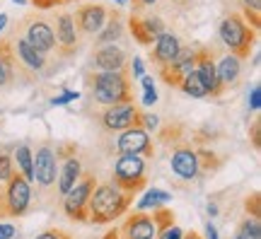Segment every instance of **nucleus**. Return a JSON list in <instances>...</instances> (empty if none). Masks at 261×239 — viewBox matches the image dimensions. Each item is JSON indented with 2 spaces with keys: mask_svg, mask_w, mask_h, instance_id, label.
<instances>
[{
  "mask_svg": "<svg viewBox=\"0 0 261 239\" xmlns=\"http://www.w3.org/2000/svg\"><path fill=\"white\" fill-rule=\"evenodd\" d=\"M256 34H259V29H254L252 24H247L240 12L225 15L223 22H220V27H218L220 41H223L225 46H227V51L232 56H237L240 61H242V58H249L254 44H256Z\"/></svg>",
  "mask_w": 261,
  "mask_h": 239,
  "instance_id": "obj_3",
  "label": "nucleus"
},
{
  "mask_svg": "<svg viewBox=\"0 0 261 239\" xmlns=\"http://www.w3.org/2000/svg\"><path fill=\"white\" fill-rule=\"evenodd\" d=\"M70 99H77V92H70V90H65L61 97H54V99H51V104H68Z\"/></svg>",
  "mask_w": 261,
  "mask_h": 239,
  "instance_id": "obj_39",
  "label": "nucleus"
},
{
  "mask_svg": "<svg viewBox=\"0 0 261 239\" xmlns=\"http://www.w3.org/2000/svg\"><path fill=\"white\" fill-rule=\"evenodd\" d=\"M102 128L114 133V130H126L133 126L143 123V111L138 109L136 101H126V104H112L102 111ZM143 128V126H140Z\"/></svg>",
  "mask_w": 261,
  "mask_h": 239,
  "instance_id": "obj_9",
  "label": "nucleus"
},
{
  "mask_svg": "<svg viewBox=\"0 0 261 239\" xmlns=\"http://www.w3.org/2000/svg\"><path fill=\"white\" fill-rule=\"evenodd\" d=\"M116 147L121 155H140L143 160H150L155 157V145H152V138L145 128L140 126H133V128L121 130V136L116 138Z\"/></svg>",
  "mask_w": 261,
  "mask_h": 239,
  "instance_id": "obj_12",
  "label": "nucleus"
},
{
  "mask_svg": "<svg viewBox=\"0 0 261 239\" xmlns=\"http://www.w3.org/2000/svg\"><path fill=\"white\" fill-rule=\"evenodd\" d=\"M242 5H244V8H249V10L261 12V0H242Z\"/></svg>",
  "mask_w": 261,
  "mask_h": 239,
  "instance_id": "obj_43",
  "label": "nucleus"
},
{
  "mask_svg": "<svg viewBox=\"0 0 261 239\" xmlns=\"http://www.w3.org/2000/svg\"><path fill=\"white\" fill-rule=\"evenodd\" d=\"M32 169H34V181L39 191L44 193L56 184L58 179V157L54 150V143H41L37 152H32Z\"/></svg>",
  "mask_w": 261,
  "mask_h": 239,
  "instance_id": "obj_8",
  "label": "nucleus"
},
{
  "mask_svg": "<svg viewBox=\"0 0 261 239\" xmlns=\"http://www.w3.org/2000/svg\"><path fill=\"white\" fill-rule=\"evenodd\" d=\"M12 44H15V56H17V61L27 65L32 73H44V70H46L48 54H41L37 48H32L24 39H19V37H12Z\"/></svg>",
  "mask_w": 261,
  "mask_h": 239,
  "instance_id": "obj_21",
  "label": "nucleus"
},
{
  "mask_svg": "<svg viewBox=\"0 0 261 239\" xmlns=\"http://www.w3.org/2000/svg\"><path fill=\"white\" fill-rule=\"evenodd\" d=\"M179 90H181L184 94H189V97H194V99H203V97H208V90L203 87V83H201V77H198L196 70H191L189 75H184V80L179 83Z\"/></svg>",
  "mask_w": 261,
  "mask_h": 239,
  "instance_id": "obj_26",
  "label": "nucleus"
},
{
  "mask_svg": "<svg viewBox=\"0 0 261 239\" xmlns=\"http://www.w3.org/2000/svg\"><path fill=\"white\" fill-rule=\"evenodd\" d=\"M155 234H158V230H155L152 215L148 210L130 213L119 227V237L121 239H155Z\"/></svg>",
  "mask_w": 261,
  "mask_h": 239,
  "instance_id": "obj_14",
  "label": "nucleus"
},
{
  "mask_svg": "<svg viewBox=\"0 0 261 239\" xmlns=\"http://www.w3.org/2000/svg\"><path fill=\"white\" fill-rule=\"evenodd\" d=\"M128 3H130V12H133V15H140L145 8H152L158 0H128Z\"/></svg>",
  "mask_w": 261,
  "mask_h": 239,
  "instance_id": "obj_35",
  "label": "nucleus"
},
{
  "mask_svg": "<svg viewBox=\"0 0 261 239\" xmlns=\"http://www.w3.org/2000/svg\"><path fill=\"white\" fill-rule=\"evenodd\" d=\"M234 239H244V237H240V234H237V237H234Z\"/></svg>",
  "mask_w": 261,
  "mask_h": 239,
  "instance_id": "obj_48",
  "label": "nucleus"
},
{
  "mask_svg": "<svg viewBox=\"0 0 261 239\" xmlns=\"http://www.w3.org/2000/svg\"><path fill=\"white\" fill-rule=\"evenodd\" d=\"M5 24H8V15H5V12H3V15H0V32H3V29H5Z\"/></svg>",
  "mask_w": 261,
  "mask_h": 239,
  "instance_id": "obj_46",
  "label": "nucleus"
},
{
  "mask_svg": "<svg viewBox=\"0 0 261 239\" xmlns=\"http://www.w3.org/2000/svg\"><path fill=\"white\" fill-rule=\"evenodd\" d=\"M196 58H198V46H181L172 63L158 68L162 83L169 85V87H179V83L184 80V75L196 70Z\"/></svg>",
  "mask_w": 261,
  "mask_h": 239,
  "instance_id": "obj_11",
  "label": "nucleus"
},
{
  "mask_svg": "<svg viewBox=\"0 0 261 239\" xmlns=\"http://www.w3.org/2000/svg\"><path fill=\"white\" fill-rule=\"evenodd\" d=\"M12 3H27V0H12Z\"/></svg>",
  "mask_w": 261,
  "mask_h": 239,
  "instance_id": "obj_47",
  "label": "nucleus"
},
{
  "mask_svg": "<svg viewBox=\"0 0 261 239\" xmlns=\"http://www.w3.org/2000/svg\"><path fill=\"white\" fill-rule=\"evenodd\" d=\"M15 34H19V39H24L29 46L41 51V54H51L56 48L54 27L44 17H39V15H29V17L22 19V24H19V29Z\"/></svg>",
  "mask_w": 261,
  "mask_h": 239,
  "instance_id": "obj_7",
  "label": "nucleus"
},
{
  "mask_svg": "<svg viewBox=\"0 0 261 239\" xmlns=\"http://www.w3.org/2000/svg\"><path fill=\"white\" fill-rule=\"evenodd\" d=\"M80 174H83V162L77 160V155L63 160L61 167H58V179H56L58 181V193L65 196V193L75 186V181L80 179Z\"/></svg>",
  "mask_w": 261,
  "mask_h": 239,
  "instance_id": "obj_24",
  "label": "nucleus"
},
{
  "mask_svg": "<svg viewBox=\"0 0 261 239\" xmlns=\"http://www.w3.org/2000/svg\"><path fill=\"white\" fill-rule=\"evenodd\" d=\"M94 186H97L94 172H85L83 169V174L75 181V186L63 196V213L68 215V220L87 222V203H90Z\"/></svg>",
  "mask_w": 261,
  "mask_h": 239,
  "instance_id": "obj_6",
  "label": "nucleus"
},
{
  "mask_svg": "<svg viewBox=\"0 0 261 239\" xmlns=\"http://www.w3.org/2000/svg\"><path fill=\"white\" fill-rule=\"evenodd\" d=\"M90 85H92L94 99L99 101V104H104V107L133 101V85H130L128 68H121V70H102V73H97L94 77H90Z\"/></svg>",
  "mask_w": 261,
  "mask_h": 239,
  "instance_id": "obj_2",
  "label": "nucleus"
},
{
  "mask_svg": "<svg viewBox=\"0 0 261 239\" xmlns=\"http://www.w3.org/2000/svg\"><path fill=\"white\" fill-rule=\"evenodd\" d=\"M133 196L136 193L123 191L119 186H114L112 181H104V184L97 181L92 196H90V203H87V222L90 225H109V222H114L130 208Z\"/></svg>",
  "mask_w": 261,
  "mask_h": 239,
  "instance_id": "obj_1",
  "label": "nucleus"
},
{
  "mask_svg": "<svg viewBox=\"0 0 261 239\" xmlns=\"http://www.w3.org/2000/svg\"><path fill=\"white\" fill-rule=\"evenodd\" d=\"M123 37V12L116 8H109L107 10V22L104 27L97 32V46L102 44H114L116 39Z\"/></svg>",
  "mask_w": 261,
  "mask_h": 239,
  "instance_id": "obj_23",
  "label": "nucleus"
},
{
  "mask_svg": "<svg viewBox=\"0 0 261 239\" xmlns=\"http://www.w3.org/2000/svg\"><path fill=\"white\" fill-rule=\"evenodd\" d=\"M237 234L244 239H261V222L259 218L244 215L242 220L237 222Z\"/></svg>",
  "mask_w": 261,
  "mask_h": 239,
  "instance_id": "obj_28",
  "label": "nucleus"
},
{
  "mask_svg": "<svg viewBox=\"0 0 261 239\" xmlns=\"http://www.w3.org/2000/svg\"><path fill=\"white\" fill-rule=\"evenodd\" d=\"M107 10L109 8L102 5V3H85V5H80L73 15L77 34H80V37L97 34V32L104 27V22H107Z\"/></svg>",
  "mask_w": 261,
  "mask_h": 239,
  "instance_id": "obj_13",
  "label": "nucleus"
},
{
  "mask_svg": "<svg viewBox=\"0 0 261 239\" xmlns=\"http://www.w3.org/2000/svg\"><path fill=\"white\" fill-rule=\"evenodd\" d=\"M158 101V92H155V85L152 87H145V97H143V104L145 107H152Z\"/></svg>",
  "mask_w": 261,
  "mask_h": 239,
  "instance_id": "obj_38",
  "label": "nucleus"
},
{
  "mask_svg": "<svg viewBox=\"0 0 261 239\" xmlns=\"http://www.w3.org/2000/svg\"><path fill=\"white\" fill-rule=\"evenodd\" d=\"M128 29L140 46H152V41L165 32V24H162L160 17H140V15H133V12H130Z\"/></svg>",
  "mask_w": 261,
  "mask_h": 239,
  "instance_id": "obj_17",
  "label": "nucleus"
},
{
  "mask_svg": "<svg viewBox=\"0 0 261 239\" xmlns=\"http://www.w3.org/2000/svg\"><path fill=\"white\" fill-rule=\"evenodd\" d=\"M17 56H15V44L12 37L5 34L0 37V87H10L17 77Z\"/></svg>",
  "mask_w": 261,
  "mask_h": 239,
  "instance_id": "obj_19",
  "label": "nucleus"
},
{
  "mask_svg": "<svg viewBox=\"0 0 261 239\" xmlns=\"http://www.w3.org/2000/svg\"><path fill=\"white\" fill-rule=\"evenodd\" d=\"M181 239H203V237H201L198 232L191 230V232H184V234H181Z\"/></svg>",
  "mask_w": 261,
  "mask_h": 239,
  "instance_id": "obj_45",
  "label": "nucleus"
},
{
  "mask_svg": "<svg viewBox=\"0 0 261 239\" xmlns=\"http://www.w3.org/2000/svg\"><path fill=\"white\" fill-rule=\"evenodd\" d=\"M215 70H218V83H220V90H227V87H234L240 83V75H242V63L240 58L232 54L223 56L218 63H215Z\"/></svg>",
  "mask_w": 261,
  "mask_h": 239,
  "instance_id": "obj_22",
  "label": "nucleus"
},
{
  "mask_svg": "<svg viewBox=\"0 0 261 239\" xmlns=\"http://www.w3.org/2000/svg\"><path fill=\"white\" fill-rule=\"evenodd\" d=\"M27 3H32L37 10H54L61 5H68V3H75V0H27Z\"/></svg>",
  "mask_w": 261,
  "mask_h": 239,
  "instance_id": "obj_33",
  "label": "nucleus"
},
{
  "mask_svg": "<svg viewBox=\"0 0 261 239\" xmlns=\"http://www.w3.org/2000/svg\"><path fill=\"white\" fill-rule=\"evenodd\" d=\"M54 150H56L58 162H63V160H68V157L77 155V145H75V143H58V145H54Z\"/></svg>",
  "mask_w": 261,
  "mask_h": 239,
  "instance_id": "obj_32",
  "label": "nucleus"
},
{
  "mask_svg": "<svg viewBox=\"0 0 261 239\" xmlns=\"http://www.w3.org/2000/svg\"><path fill=\"white\" fill-rule=\"evenodd\" d=\"M172 201V193L162 191V189H150L145 196H143V201L138 203V210H152V208H158V205H167Z\"/></svg>",
  "mask_w": 261,
  "mask_h": 239,
  "instance_id": "obj_27",
  "label": "nucleus"
},
{
  "mask_svg": "<svg viewBox=\"0 0 261 239\" xmlns=\"http://www.w3.org/2000/svg\"><path fill=\"white\" fill-rule=\"evenodd\" d=\"M34 239H73L70 234L65 230H58V227H51V230H46V232H41V234H37Z\"/></svg>",
  "mask_w": 261,
  "mask_h": 239,
  "instance_id": "obj_34",
  "label": "nucleus"
},
{
  "mask_svg": "<svg viewBox=\"0 0 261 239\" xmlns=\"http://www.w3.org/2000/svg\"><path fill=\"white\" fill-rule=\"evenodd\" d=\"M145 130H158V116H152V114H145L143 111V123H140Z\"/></svg>",
  "mask_w": 261,
  "mask_h": 239,
  "instance_id": "obj_37",
  "label": "nucleus"
},
{
  "mask_svg": "<svg viewBox=\"0 0 261 239\" xmlns=\"http://www.w3.org/2000/svg\"><path fill=\"white\" fill-rule=\"evenodd\" d=\"M12 160H15V169H17L19 174L27 179L29 184H32V181H34V169H32V147H29V145L15 147Z\"/></svg>",
  "mask_w": 261,
  "mask_h": 239,
  "instance_id": "obj_25",
  "label": "nucleus"
},
{
  "mask_svg": "<svg viewBox=\"0 0 261 239\" xmlns=\"http://www.w3.org/2000/svg\"><path fill=\"white\" fill-rule=\"evenodd\" d=\"M152 222H155V230L162 232L167 230V227H172L174 222H177V218H174V213H172V208H165V205H158V208H152Z\"/></svg>",
  "mask_w": 261,
  "mask_h": 239,
  "instance_id": "obj_29",
  "label": "nucleus"
},
{
  "mask_svg": "<svg viewBox=\"0 0 261 239\" xmlns=\"http://www.w3.org/2000/svg\"><path fill=\"white\" fill-rule=\"evenodd\" d=\"M29 203H32V184L15 169L8 181L0 184V220L27 215Z\"/></svg>",
  "mask_w": 261,
  "mask_h": 239,
  "instance_id": "obj_4",
  "label": "nucleus"
},
{
  "mask_svg": "<svg viewBox=\"0 0 261 239\" xmlns=\"http://www.w3.org/2000/svg\"><path fill=\"white\" fill-rule=\"evenodd\" d=\"M133 75H136V77H143V75H145V65H143L140 58H133Z\"/></svg>",
  "mask_w": 261,
  "mask_h": 239,
  "instance_id": "obj_41",
  "label": "nucleus"
},
{
  "mask_svg": "<svg viewBox=\"0 0 261 239\" xmlns=\"http://www.w3.org/2000/svg\"><path fill=\"white\" fill-rule=\"evenodd\" d=\"M179 48H181V41H179L177 34L172 32H162L155 41H152V54H150V61L155 63V68H162V65H169L174 58H177Z\"/></svg>",
  "mask_w": 261,
  "mask_h": 239,
  "instance_id": "obj_18",
  "label": "nucleus"
},
{
  "mask_svg": "<svg viewBox=\"0 0 261 239\" xmlns=\"http://www.w3.org/2000/svg\"><path fill=\"white\" fill-rule=\"evenodd\" d=\"M54 34H56V46L61 54L63 56L77 54V48H80V34H77V29H75V22H73V15H70V12H63V15L56 17Z\"/></svg>",
  "mask_w": 261,
  "mask_h": 239,
  "instance_id": "obj_15",
  "label": "nucleus"
},
{
  "mask_svg": "<svg viewBox=\"0 0 261 239\" xmlns=\"http://www.w3.org/2000/svg\"><path fill=\"white\" fill-rule=\"evenodd\" d=\"M169 165H172V172L184 179V181H191L196 176H201V167H198V155H196V145H191L189 140H177L172 145V155H169Z\"/></svg>",
  "mask_w": 261,
  "mask_h": 239,
  "instance_id": "obj_10",
  "label": "nucleus"
},
{
  "mask_svg": "<svg viewBox=\"0 0 261 239\" xmlns=\"http://www.w3.org/2000/svg\"><path fill=\"white\" fill-rule=\"evenodd\" d=\"M244 213L252 215V218H261V196L259 191H252L244 198Z\"/></svg>",
  "mask_w": 261,
  "mask_h": 239,
  "instance_id": "obj_30",
  "label": "nucleus"
},
{
  "mask_svg": "<svg viewBox=\"0 0 261 239\" xmlns=\"http://www.w3.org/2000/svg\"><path fill=\"white\" fill-rule=\"evenodd\" d=\"M15 172V160L10 152H0V184L3 181H8L10 176Z\"/></svg>",
  "mask_w": 261,
  "mask_h": 239,
  "instance_id": "obj_31",
  "label": "nucleus"
},
{
  "mask_svg": "<svg viewBox=\"0 0 261 239\" xmlns=\"http://www.w3.org/2000/svg\"><path fill=\"white\" fill-rule=\"evenodd\" d=\"M112 184L128 193H138L148 186V167L140 155H119L112 169Z\"/></svg>",
  "mask_w": 261,
  "mask_h": 239,
  "instance_id": "obj_5",
  "label": "nucleus"
},
{
  "mask_svg": "<svg viewBox=\"0 0 261 239\" xmlns=\"http://www.w3.org/2000/svg\"><path fill=\"white\" fill-rule=\"evenodd\" d=\"M15 237V227L10 225H0V239H12Z\"/></svg>",
  "mask_w": 261,
  "mask_h": 239,
  "instance_id": "obj_42",
  "label": "nucleus"
},
{
  "mask_svg": "<svg viewBox=\"0 0 261 239\" xmlns=\"http://www.w3.org/2000/svg\"><path fill=\"white\" fill-rule=\"evenodd\" d=\"M196 73H198V77H201L203 87L208 90V97H211V94H213V97H218V94L223 92V90H220V83H218V70H215V54H213V48L198 46Z\"/></svg>",
  "mask_w": 261,
  "mask_h": 239,
  "instance_id": "obj_16",
  "label": "nucleus"
},
{
  "mask_svg": "<svg viewBox=\"0 0 261 239\" xmlns=\"http://www.w3.org/2000/svg\"><path fill=\"white\" fill-rule=\"evenodd\" d=\"M261 90H259V87H254V90H252V99H249V101H252V111H259L261 109Z\"/></svg>",
  "mask_w": 261,
  "mask_h": 239,
  "instance_id": "obj_40",
  "label": "nucleus"
},
{
  "mask_svg": "<svg viewBox=\"0 0 261 239\" xmlns=\"http://www.w3.org/2000/svg\"><path fill=\"white\" fill-rule=\"evenodd\" d=\"M94 65L99 70H121V68H128V56L123 48L114 44H102L94 51Z\"/></svg>",
  "mask_w": 261,
  "mask_h": 239,
  "instance_id": "obj_20",
  "label": "nucleus"
},
{
  "mask_svg": "<svg viewBox=\"0 0 261 239\" xmlns=\"http://www.w3.org/2000/svg\"><path fill=\"white\" fill-rule=\"evenodd\" d=\"M259 128H261V123H259V116H256V119H254V123H252V130H249V136H252V145H254V150H259V147H261Z\"/></svg>",
  "mask_w": 261,
  "mask_h": 239,
  "instance_id": "obj_36",
  "label": "nucleus"
},
{
  "mask_svg": "<svg viewBox=\"0 0 261 239\" xmlns=\"http://www.w3.org/2000/svg\"><path fill=\"white\" fill-rule=\"evenodd\" d=\"M205 237H208V239H218V232H215V227L211 225V222L205 225Z\"/></svg>",
  "mask_w": 261,
  "mask_h": 239,
  "instance_id": "obj_44",
  "label": "nucleus"
}]
</instances>
